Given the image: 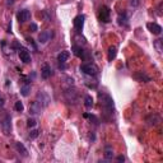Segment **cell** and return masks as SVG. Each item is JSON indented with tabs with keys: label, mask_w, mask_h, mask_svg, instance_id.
<instances>
[{
	"label": "cell",
	"mask_w": 163,
	"mask_h": 163,
	"mask_svg": "<svg viewBox=\"0 0 163 163\" xmlns=\"http://www.w3.org/2000/svg\"><path fill=\"white\" fill-rule=\"evenodd\" d=\"M80 72L89 75V76H94V75L98 74L100 70H98V66L96 65V64L89 62V64H83V65H80Z\"/></svg>",
	"instance_id": "1"
},
{
	"label": "cell",
	"mask_w": 163,
	"mask_h": 163,
	"mask_svg": "<svg viewBox=\"0 0 163 163\" xmlns=\"http://www.w3.org/2000/svg\"><path fill=\"white\" fill-rule=\"evenodd\" d=\"M98 19L102 23H108L111 20V9L107 5H102L100 10H98Z\"/></svg>",
	"instance_id": "2"
},
{
	"label": "cell",
	"mask_w": 163,
	"mask_h": 163,
	"mask_svg": "<svg viewBox=\"0 0 163 163\" xmlns=\"http://www.w3.org/2000/svg\"><path fill=\"white\" fill-rule=\"evenodd\" d=\"M100 97L102 98V105H103L105 110L112 113L113 112V100L108 94H100Z\"/></svg>",
	"instance_id": "3"
},
{
	"label": "cell",
	"mask_w": 163,
	"mask_h": 163,
	"mask_svg": "<svg viewBox=\"0 0 163 163\" xmlns=\"http://www.w3.org/2000/svg\"><path fill=\"white\" fill-rule=\"evenodd\" d=\"M10 121H12V120H10V116L9 115H5L2 119V121H0V125H2V129H3L5 135H9V133H10V129H12Z\"/></svg>",
	"instance_id": "4"
},
{
	"label": "cell",
	"mask_w": 163,
	"mask_h": 163,
	"mask_svg": "<svg viewBox=\"0 0 163 163\" xmlns=\"http://www.w3.org/2000/svg\"><path fill=\"white\" fill-rule=\"evenodd\" d=\"M36 102L41 106L42 108H45L46 106L48 105V102H50V97H48L45 92H40V93L37 94V98H36Z\"/></svg>",
	"instance_id": "5"
},
{
	"label": "cell",
	"mask_w": 163,
	"mask_h": 163,
	"mask_svg": "<svg viewBox=\"0 0 163 163\" xmlns=\"http://www.w3.org/2000/svg\"><path fill=\"white\" fill-rule=\"evenodd\" d=\"M18 55H19L20 61H23L24 64L31 62V55H30V51H28L26 47H22V46H20V47H19V50H18Z\"/></svg>",
	"instance_id": "6"
},
{
	"label": "cell",
	"mask_w": 163,
	"mask_h": 163,
	"mask_svg": "<svg viewBox=\"0 0 163 163\" xmlns=\"http://www.w3.org/2000/svg\"><path fill=\"white\" fill-rule=\"evenodd\" d=\"M17 19L19 23H26L27 20L31 19V12L27 10V9H23L17 13Z\"/></svg>",
	"instance_id": "7"
},
{
	"label": "cell",
	"mask_w": 163,
	"mask_h": 163,
	"mask_svg": "<svg viewBox=\"0 0 163 163\" xmlns=\"http://www.w3.org/2000/svg\"><path fill=\"white\" fill-rule=\"evenodd\" d=\"M54 37V32L52 31H44L40 33L38 36V42L40 44H47L48 41Z\"/></svg>",
	"instance_id": "8"
},
{
	"label": "cell",
	"mask_w": 163,
	"mask_h": 163,
	"mask_svg": "<svg viewBox=\"0 0 163 163\" xmlns=\"http://www.w3.org/2000/svg\"><path fill=\"white\" fill-rule=\"evenodd\" d=\"M84 19H86V17L83 16V14H79V16H76L74 18V28L78 31V32H80L83 30V27H84Z\"/></svg>",
	"instance_id": "9"
},
{
	"label": "cell",
	"mask_w": 163,
	"mask_h": 163,
	"mask_svg": "<svg viewBox=\"0 0 163 163\" xmlns=\"http://www.w3.org/2000/svg\"><path fill=\"white\" fill-rule=\"evenodd\" d=\"M147 28L153 34H155V36H159V34L162 33V27L157 23H147Z\"/></svg>",
	"instance_id": "10"
},
{
	"label": "cell",
	"mask_w": 163,
	"mask_h": 163,
	"mask_svg": "<svg viewBox=\"0 0 163 163\" xmlns=\"http://www.w3.org/2000/svg\"><path fill=\"white\" fill-rule=\"evenodd\" d=\"M51 74H52L51 68L48 66L47 64H45V65L42 66V69H41V76L44 78V79H48V78L51 76Z\"/></svg>",
	"instance_id": "11"
},
{
	"label": "cell",
	"mask_w": 163,
	"mask_h": 163,
	"mask_svg": "<svg viewBox=\"0 0 163 163\" xmlns=\"http://www.w3.org/2000/svg\"><path fill=\"white\" fill-rule=\"evenodd\" d=\"M16 149L18 151V153L22 155V157H28V151L26 149V147L20 143V141H17L16 143Z\"/></svg>",
	"instance_id": "12"
},
{
	"label": "cell",
	"mask_w": 163,
	"mask_h": 163,
	"mask_svg": "<svg viewBox=\"0 0 163 163\" xmlns=\"http://www.w3.org/2000/svg\"><path fill=\"white\" fill-rule=\"evenodd\" d=\"M134 78H135L136 80H139V82H151V76H148L145 73H143V72H138V73H135L134 74Z\"/></svg>",
	"instance_id": "13"
},
{
	"label": "cell",
	"mask_w": 163,
	"mask_h": 163,
	"mask_svg": "<svg viewBox=\"0 0 163 163\" xmlns=\"http://www.w3.org/2000/svg\"><path fill=\"white\" fill-rule=\"evenodd\" d=\"M70 58V52L69 51H61L59 55H58V61L60 64H65L68 61V59Z\"/></svg>",
	"instance_id": "14"
},
{
	"label": "cell",
	"mask_w": 163,
	"mask_h": 163,
	"mask_svg": "<svg viewBox=\"0 0 163 163\" xmlns=\"http://www.w3.org/2000/svg\"><path fill=\"white\" fill-rule=\"evenodd\" d=\"M72 50H73V54L75 56H78V58H83L84 56V50L82 48V46H78V45H74L72 47Z\"/></svg>",
	"instance_id": "15"
},
{
	"label": "cell",
	"mask_w": 163,
	"mask_h": 163,
	"mask_svg": "<svg viewBox=\"0 0 163 163\" xmlns=\"http://www.w3.org/2000/svg\"><path fill=\"white\" fill-rule=\"evenodd\" d=\"M116 55H117V47L116 46H111L108 48V56H107L108 61H112L113 59L116 58Z\"/></svg>",
	"instance_id": "16"
},
{
	"label": "cell",
	"mask_w": 163,
	"mask_h": 163,
	"mask_svg": "<svg viewBox=\"0 0 163 163\" xmlns=\"http://www.w3.org/2000/svg\"><path fill=\"white\" fill-rule=\"evenodd\" d=\"M117 23L122 27H126L127 26V16L124 13V14H120L119 18H117Z\"/></svg>",
	"instance_id": "17"
},
{
	"label": "cell",
	"mask_w": 163,
	"mask_h": 163,
	"mask_svg": "<svg viewBox=\"0 0 163 163\" xmlns=\"http://www.w3.org/2000/svg\"><path fill=\"white\" fill-rule=\"evenodd\" d=\"M154 47L157 48V51H158L159 54H162V51H163V40H161V38L155 40V41H154Z\"/></svg>",
	"instance_id": "18"
},
{
	"label": "cell",
	"mask_w": 163,
	"mask_h": 163,
	"mask_svg": "<svg viewBox=\"0 0 163 163\" xmlns=\"http://www.w3.org/2000/svg\"><path fill=\"white\" fill-rule=\"evenodd\" d=\"M84 106H86L87 108L93 107V98H92L90 96H86V98H84Z\"/></svg>",
	"instance_id": "19"
},
{
	"label": "cell",
	"mask_w": 163,
	"mask_h": 163,
	"mask_svg": "<svg viewBox=\"0 0 163 163\" xmlns=\"http://www.w3.org/2000/svg\"><path fill=\"white\" fill-rule=\"evenodd\" d=\"M30 92H31L30 84H26V86H23L22 88H20V93H22V96H24V97H27L28 94H30Z\"/></svg>",
	"instance_id": "20"
},
{
	"label": "cell",
	"mask_w": 163,
	"mask_h": 163,
	"mask_svg": "<svg viewBox=\"0 0 163 163\" xmlns=\"http://www.w3.org/2000/svg\"><path fill=\"white\" fill-rule=\"evenodd\" d=\"M105 158L107 159V161H110V159H112V158H113V151L111 149L110 147L106 148V151H105Z\"/></svg>",
	"instance_id": "21"
},
{
	"label": "cell",
	"mask_w": 163,
	"mask_h": 163,
	"mask_svg": "<svg viewBox=\"0 0 163 163\" xmlns=\"http://www.w3.org/2000/svg\"><path fill=\"white\" fill-rule=\"evenodd\" d=\"M14 108H16V111H18V112H23L24 106H23V103L20 101H17L16 105H14Z\"/></svg>",
	"instance_id": "22"
},
{
	"label": "cell",
	"mask_w": 163,
	"mask_h": 163,
	"mask_svg": "<svg viewBox=\"0 0 163 163\" xmlns=\"http://www.w3.org/2000/svg\"><path fill=\"white\" fill-rule=\"evenodd\" d=\"M38 135H40V131L38 130H31L30 131V135H28V136H30L31 140H33V139H36Z\"/></svg>",
	"instance_id": "23"
},
{
	"label": "cell",
	"mask_w": 163,
	"mask_h": 163,
	"mask_svg": "<svg viewBox=\"0 0 163 163\" xmlns=\"http://www.w3.org/2000/svg\"><path fill=\"white\" fill-rule=\"evenodd\" d=\"M36 124H37V121L33 117H30L27 120V126L28 127H34V126H36Z\"/></svg>",
	"instance_id": "24"
},
{
	"label": "cell",
	"mask_w": 163,
	"mask_h": 163,
	"mask_svg": "<svg viewBox=\"0 0 163 163\" xmlns=\"http://www.w3.org/2000/svg\"><path fill=\"white\" fill-rule=\"evenodd\" d=\"M130 4H131V6H134V8H136V6L140 5V0H130Z\"/></svg>",
	"instance_id": "25"
},
{
	"label": "cell",
	"mask_w": 163,
	"mask_h": 163,
	"mask_svg": "<svg viewBox=\"0 0 163 163\" xmlns=\"http://www.w3.org/2000/svg\"><path fill=\"white\" fill-rule=\"evenodd\" d=\"M30 30H31L32 32H36V31L38 30V27H37V24H36V23H31V26H30Z\"/></svg>",
	"instance_id": "26"
},
{
	"label": "cell",
	"mask_w": 163,
	"mask_h": 163,
	"mask_svg": "<svg viewBox=\"0 0 163 163\" xmlns=\"http://www.w3.org/2000/svg\"><path fill=\"white\" fill-rule=\"evenodd\" d=\"M162 5H163V4L161 3V4L158 5V8H157V14H158V16H162V10H161V8H162Z\"/></svg>",
	"instance_id": "27"
},
{
	"label": "cell",
	"mask_w": 163,
	"mask_h": 163,
	"mask_svg": "<svg viewBox=\"0 0 163 163\" xmlns=\"http://www.w3.org/2000/svg\"><path fill=\"white\" fill-rule=\"evenodd\" d=\"M117 161H119V162H124V161H125V158L122 157V155H119V157H117Z\"/></svg>",
	"instance_id": "28"
},
{
	"label": "cell",
	"mask_w": 163,
	"mask_h": 163,
	"mask_svg": "<svg viewBox=\"0 0 163 163\" xmlns=\"http://www.w3.org/2000/svg\"><path fill=\"white\" fill-rule=\"evenodd\" d=\"M13 4H14V0H8V2H6V5H8V6H10Z\"/></svg>",
	"instance_id": "29"
},
{
	"label": "cell",
	"mask_w": 163,
	"mask_h": 163,
	"mask_svg": "<svg viewBox=\"0 0 163 163\" xmlns=\"http://www.w3.org/2000/svg\"><path fill=\"white\" fill-rule=\"evenodd\" d=\"M0 106H4V100L3 98H0Z\"/></svg>",
	"instance_id": "30"
}]
</instances>
